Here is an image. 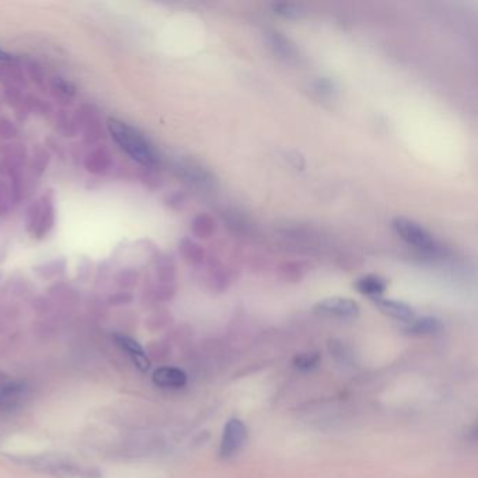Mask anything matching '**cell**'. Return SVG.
<instances>
[{
  "label": "cell",
  "mask_w": 478,
  "mask_h": 478,
  "mask_svg": "<svg viewBox=\"0 0 478 478\" xmlns=\"http://www.w3.org/2000/svg\"><path fill=\"white\" fill-rule=\"evenodd\" d=\"M272 12L283 19L288 20H298L304 16V9L302 5L291 3V2H278L272 5Z\"/></svg>",
  "instance_id": "obj_13"
},
{
  "label": "cell",
  "mask_w": 478,
  "mask_h": 478,
  "mask_svg": "<svg viewBox=\"0 0 478 478\" xmlns=\"http://www.w3.org/2000/svg\"><path fill=\"white\" fill-rule=\"evenodd\" d=\"M152 380L157 387L181 389L187 385L188 377H187V373L178 368L163 366V368H158L157 370H154Z\"/></svg>",
  "instance_id": "obj_7"
},
{
  "label": "cell",
  "mask_w": 478,
  "mask_h": 478,
  "mask_svg": "<svg viewBox=\"0 0 478 478\" xmlns=\"http://www.w3.org/2000/svg\"><path fill=\"white\" fill-rule=\"evenodd\" d=\"M112 339H114L115 345L122 350V352H125L131 358L134 365L141 372L146 373L150 369V359L138 341H135L134 338H131L128 335H123V334H114Z\"/></svg>",
  "instance_id": "obj_6"
},
{
  "label": "cell",
  "mask_w": 478,
  "mask_h": 478,
  "mask_svg": "<svg viewBox=\"0 0 478 478\" xmlns=\"http://www.w3.org/2000/svg\"><path fill=\"white\" fill-rule=\"evenodd\" d=\"M10 59H12L10 53H8V52L3 51V49H0V60H10Z\"/></svg>",
  "instance_id": "obj_18"
},
{
  "label": "cell",
  "mask_w": 478,
  "mask_h": 478,
  "mask_svg": "<svg viewBox=\"0 0 478 478\" xmlns=\"http://www.w3.org/2000/svg\"><path fill=\"white\" fill-rule=\"evenodd\" d=\"M392 228L400 239H403L412 247L428 252H435L439 250V246L433 236L416 220L398 216L392 220Z\"/></svg>",
  "instance_id": "obj_2"
},
{
  "label": "cell",
  "mask_w": 478,
  "mask_h": 478,
  "mask_svg": "<svg viewBox=\"0 0 478 478\" xmlns=\"http://www.w3.org/2000/svg\"><path fill=\"white\" fill-rule=\"evenodd\" d=\"M56 86H58V88H59L60 91L67 93V94H73V93H75L73 84H72L71 82L65 80V79H62V77H58V79H56Z\"/></svg>",
  "instance_id": "obj_17"
},
{
  "label": "cell",
  "mask_w": 478,
  "mask_h": 478,
  "mask_svg": "<svg viewBox=\"0 0 478 478\" xmlns=\"http://www.w3.org/2000/svg\"><path fill=\"white\" fill-rule=\"evenodd\" d=\"M320 361H322V357L318 352H303V354H298L295 357L294 363L299 370L309 372V370L315 369L318 366V363H320Z\"/></svg>",
  "instance_id": "obj_14"
},
{
  "label": "cell",
  "mask_w": 478,
  "mask_h": 478,
  "mask_svg": "<svg viewBox=\"0 0 478 478\" xmlns=\"http://www.w3.org/2000/svg\"><path fill=\"white\" fill-rule=\"evenodd\" d=\"M108 131L115 141V143L128 154L132 160L143 166H154L158 162V157L150 143L130 125H126L118 119L108 121Z\"/></svg>",
  "instance_id": "obj_1"
},
{
  "label": "cell",
  "mask_w": 478,
  "mask_h": 478,
  "mask_svg": "<svg viewBox=\"0 0 478 478\" xmlns=\"http://www.w3.org/2000/svg\"><path fill=\"white\" fill-rule=\"evenodd\" d=\"M373 303L381 313L394 318V320H398V322L411 323L414 320V315H416V313H414V310L409 304L400 302V300L379 298V299H374Z\"/></svg>",
  "instance_id": "obj_8"
},
{
  "label": "cell",
  "mask_w": 478,
  "mask_h": 478,
  "mask_svg": "<svg viewBox=\"0 0 478 478\" xmlns=\"http://www.w3.org/2000/svg\"><path fill=\"white\" fill-rule=\"evenodd\" d=\"M28 394V385L24 380H10L0 385V411L9 412L19 408Z\"/></svg>",
  "instance_id": "obj_5"
},
{
  "label": "cell",
  "mask_w": 478,
  "mask_h": 478,
  "mask_svg": "<svg viewBox=\"0 0 478 478\" xmlns=\"http://www.w3.org/2000/svg\"><path fill=\"white\" fill-rule=\"evenodd\" d=\"M354 286L359 294L374 300L385 295L387 289V280L379 275H365L357 279Z\"/></svg>",
  "instance_id": "obj_9"
},
{
  "label": "cell",
  "mask_w": 478,
  "mask_h": 478,
  "mask_svg": "<svg viewBox=\"0 0 478 478\" xmlns=\"http://www.w3.org/2000/svg\"><path fill=\"white\" fill-rule=\"evenodd\" d=\"M315 88L320 94H333L334 84L330 80H327V79H320V80L317 82Z\"/></svg>",
  "instance_id": "obj_16"
},
{
  "label": "cell",
  "mask_w": 478,
  "mask_h": 478,
  "mask_svg": "<svg viewBox=\"0 0 478 478\" xmlns=\"http://www.w3.org/2000/svg\"><path fill=\"white\" fill-rule=\"evenodd\" d=\"M270 44L274 52L280 58H292L296 52L295 45L291 43V40L286 38L282 33H278V31H274V33L270 34Z\"/></svg>",
  "instance_id": "obj_11"
},
{
  "label": "cell",
  "mask_w": 478,
  "mask_h": 478,
  "mask_svg": "<svg viewBox=\"0 0 478 478\" xmlns=\"http://www.w3.org/2000/svg\"><path fill=\"white\" fill-rule=\"evenodd\" d=\"M314 311L334 318H355L361 313L359 304L348 298H327L314 304Z\"/></svg>",
  "instance_id": "obj_4"
},
{
  "label": "cell",
  "mask_w": 478,
  "mask_h": 478,
  "mask_svg": "<svg viewBox=\"0 0 478 478\" xmlns=\"http://www.w3.org/2000/svg\"><path fill=\"white\" fill-rule=\"evenodd\" d=\"M216 230V222L209 215H200L193 222V232L197 237L208 239Z\"/></svg>",
  "instance_id": "obj_12"
},
{
  "label": "cell",
  "mask_w": 478,
  "mask_h": 478,
  "mask_svg": "<svg viewBox=\"0 0 478 478\" xmlns=\"http://www.w3.org/2000/svg\"><path fill=\"white\" fill-rule=\"evenodd\" d=\"M442 330V323L435 317H421L412 320L407 327V331L412 335H432Z\"/></svg>",
  "instance_id": "obj_10"
},
{
  "label": "cell",
  "mask_w": 478,
  "mask_h": 478,
  "mask_svg": "<svg viewBox=\"0 0 478 478\" xmlns=\"http://www.w3.org/2000/svg\"><path fill=\"white\" fill-rule=\"evenodd\" d=\"M182 250H187V257H189L191 260H194V261H201L204 257L202 248L194 243H191V241H185V246H182Z\"/></svg>",
  "instance_id": "obj_15"
},
{
  "label": "cell",
  "mask_w": 478,
  "mask_h": 478,
  "mask_svg": "<svg viewBox=\"0 0 478 478\" xmlns=\"http://www.w3.org/2000/svg\"><path fill=\"white\" fill-rule=\"evenodd\" d=\"M247 439L248 429L246 424L239 418H230L223 428L219 456L222 459H230L236 456L244 448Z\"/></svg>",
  "instance_id": "obj_3"
}]
</instances>
